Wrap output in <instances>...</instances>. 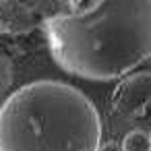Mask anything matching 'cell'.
Wrapping results in <instances>:
<instances>
[{
	"instance_id": "cell-5",
	"label": "cell",
	"mask_w": 151,
	"mask_h": 151,
	"mask_svg": "<svg viewBox=\"0 0 151 151\" xmlns=\"http://www.w3.org/2000/svg\"><path fill=\"white\" fill-rule=\"evenodd\" d=\"M13 83H15V66H13L9 52L0 44V104L11 95Z\"/></svg>"
},
{
	"instance_id": "cell-2",
	"label": "cell",
	"mask_w": 151,
	"mask_h": 151,
	"mask_svg": "<svg viewBox=\"0 0 151 151\" xmlns=\"http://www.w3.org/2000/svg\"><path fill=\"white\" fill-rule=\"evenodd\" d=\"M93 101L64 81H33L0 104V151H99Z\"/></svg>"
},
{
	"instance_id": "cell-4",
	"label": "cell",
	"mask_w": 151,
	"mask_h": 151,
	"mask_svg": "<svg viewBox=\"0 0 151 151\" xmlns=\"http://www.w3.org/2000/svg\"><path fill=\"white\" fill-rule=\"evenodd\" d=\"M151 97V75L149 70H134L118 81L112 91L110 108L118 118H137L147 112Z\"/></svg>"
},
{
	"instance_id": "cell-3",
	"label": "cell",
	"mask_w": 151,
	"mask_h": 151,
	"mask_svg": "<svg viewBox=\"0 0 151 151\" xmlns=\"http://www.w3.org/2000/svg\"><path fill=\"white\" fill-rule=\"evenodd\" d=\"M75 0H0V33L29 35L73 11Z\"/></svg>"
},
{
	"instance_id": "cell-1",
	"label": "cell",
	"mask_w": 151,
	"mask_h": 151,
	"mask_svg": "<svg viewBox=\"0 0 151 151\" xmlns=\"http://www.w3.org/2000/svg\"><path fill=\"white\" fill-rule=\"evenodd\" d=\"M54 62L87 81H118L151 54V0H75L44 29Z\"/></svg>"
},
{
	"instance_id": "cell-6",
	"label": "cell",
	"mask_w": 151,
	"mask_h": 151,
	"mask_svg": "<svg viewBox=\"0 0 151 151\" xmlns=\"http://www.w3.org/2000/svg\"><path fill=\"white\" fill-rule=\"evenodd\" d=\"M120 151H151V137L143 128H132L122 137Z\"/></svg>"
}]
</instances>
